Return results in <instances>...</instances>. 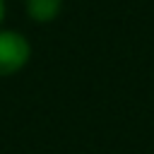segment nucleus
<instances>
[{
  "label": "nucleus",
  "instance_id": "nucleus-1",
  "mask_svg": "<svg viewBox=\"0 0 154 154\" xmlns=\"http://www.w3.org/2000/svg\"><path fill=\"white\" fill-rule=\"evenodd\" d=\"M31 41L17 29L0 26V77H14L31 63Z\"/></svg>",
  "mask_w": 154,
  "mask_h": 154
},
{
  "label": "nucleus",
  "instance_id": "nucleus-2",
  "mask_svg": "<svg viewBox=\"0 0 154 154\" xmlns=\"http://www.w3.org/2000/svg\"><path fill=\"white\" fill-rule=\"evenodd\" d=\"M63 0H24V14L34 24H51L60 17Z\"/></svg>",
  "mask_w": 154,
  "mask_h": 154
},
{
  "label": "nucleus",
  "instance_id": "nucleus-3",
  "mask_svg": "<svg viewBox=\"0 0 154 154\" xmlns=\"http://www.w3.org/2000/svg\"><path fill=\"white\" fill-rule=\"evenodd\" d=\"M5 17H7V0H0V26L5 24Z\"/></svg>",
  "mask_w": 154,
  "mask_h": 154
}]
</instances>
